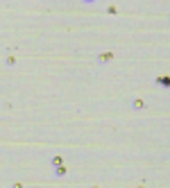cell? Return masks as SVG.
Here are the masks:
<instances>
[{
	"label": "cell",
	"mask_w": 170,
	"mask_h": 188,
	"mask_svg": "<svg viewBox=\"0 0 170 188\" xmlns=\"http://www.w3.org/2000/svg\"><path fill=\"white\" fill-rule=\"evenodd\" d=\"M11 188H23V184H14V186H11Z\"/></svg>",
	"instance_id": "7"
},
{
	"label": "cell",
	"mask_w": 170,
	"mask_h": 188,
	"mask_svg": "<svg viewBox=\"0 0 170 188\" xmlns=\"http://www.w3.org/2000/svg\"><path fill=\"white\" fill-rule=\"evenodd\" d=\"M50 163H52V166H61V163H64V159L57 154V156H52V161H50Z\"/></svg>",
	"instance_id": "5"
},
{
	"label": "cell",
	"mask_w": 170,
	"mask_h": 188,
	"mask_svg": "<svg viewBox=\"0 0 170 188\" xmlns=\"http://www.w3.org/2000/svg\"><path fill=\"white\" fill-rule=\"evenodd\" d=\"M84 2H95V0H84Z\"/></svg>",
	"instance_id": "8"
},
{
	"label": "cell",
	"mask_w": 170,
	"mask_h": 188,
	"mask_svg": "<svg viewBox=\"0 0 170 188\" xmlns=\"http://www.w3.org/2000/svg\"><path fill=\"white\" fill-rule=\"evenodd\" d=\"M93 188H100V186H93Z\"/></svg>",
	"instance_id": "9"
},
{
	"label": "cell",
	"mask_w": 170,
	"mask_h": 188,
	"mask_svg": "<svg viewBox=\"0 0 170 188\" xmlns=\"http://www.w3.org/2000/svg\"><path fill=\"white\" fill-rule=\"evenodd\" d=\"M132 107L141 111V109H145V102H143V100H132Z\"/></svg>",
	"instance_id": "4"
},
{
	"label": "cell",
	"mask_w": 170,
	"mask_h": 188,
	"mask_svg": "<svg viewBox=\"0 0 170 188\" xmlns=\"http://www.w3.org/2000/svg\"><path fill=\"white\" fill-rule=\"evenodd\" d=\"M138 188H145V186H138Z\"/></svg>",
	"instance_id": "10"
},
{
	"label": "cell",
	"mask_w": 170,
	"mask_h": 188,
	"mask_svg": "<svg viewBox=\"0 0 170 188\" xmlns=\"http://www.w3.org/2000/svg\"><path fill=\"white\" fill-rule=\"evenodd\" d=\"M111 59H114V52H100L98 55V61H100V64H107Z\"/></svg>",
	"instance_id": "3"
},
{
	"label": "cell",
	"mask_w": 170,
	"mask_h": 188,
	"mask_svg": "<svg viewBox=\"0 0 170 188\" xmlns=\"http://www.w3.org/2000/svg\"><path fill=\"white\" fill-rule=\"evenodd\" d=\"M156 84H159V86H163V88H170V77L166 75V77H163V75H159V77H156Z\"/></svg>",
	"instance_id": "1"
},
{
	"label": "cell",
	"mask_w": 170,
	"mask_h": 188,
	"mask_svg": "<svg viewBox=\"0 0 170 188\" xmlns=\"http://www.w3.org/2000/svg\"><path fill=\"white\" fill-rule=\"evenodd\" d=\"M66 175H68V168L64 163L61 166H55V177H66Z\"/></svg>",
	"instance_id": "2"
},
{
	"label": "cell",
	"mask_w": 170,
	"mask_h": 188,
	"mask_svg": "<svg viewBox=\"0 0 170 188\" xmlns=\"http://www.w3.org/2000/svg\"><path fill=\"white\" fill-rule=\"evenodd\" d=\"M16 64V57H7V66H14Z\"/></svg>",
	"instance_id": "6"
}]
</instances>
